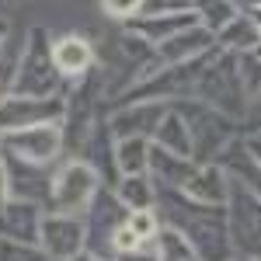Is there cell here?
Returning a JSON list of instances; mask_svg holds the SVG:
<instances>
[{
    "instance_id": "32",
    "label": "cell",
    "mask_w": 261,
    "mask_h": 261,
    "mask_svg": "<svg viewBox=\"0 0 261 261\" xmlns=\"http://www.w3.org/2000/svg\"><path fill=\"white\" fill-rule=\"evenodd\" d=\"M233 261H258V258H233Z\"/></svg>"
},
{
    "instance_id": "6",
    "label": "cell",
    "mask_w": 261,
    "mask_h": 261,
    "mask_svg": "<svg viewBox=\"0 0 261 261\" xmlns=\"http://www.w3.org/2000/svg\"><path fill=\"white\" fill-rule=\"evenodd\" d=\"M63 150V129L60 122H42V125H24L0 133V153H11L32 164H53V157Z\"/></svg>"
},
{
    "instance_id": "18",
    "label": "cell",
    "mask_w": 261,
    "mask_h": 261,
    "mask_svg": "<svg viewBox=\"0 0 261 261\" xmlns=\"http://www.w3.org/2000/svg\"><path fill=\"white\" fill-rule=\"evenodd\" d=\"M157 146L161 150H167V153H174V157H192V136H188V125L181 122V115L174 112V108H167L164 112L161 125H157Z\"/></svg>"
},
{
    "instance_id": "7",
    "label": "cell",
    "mask_w": 261,
    "mask_h": 261,
    "mask_svg": "<svg viewBox=\"0 0 261 261\" xmlns=\"http://www.w3.org/2000/svg\"><path fill=\"white\" fill-rule=\"evenodd\" d=\"M66 119V105L63 98H0V133L24 129V125H42V122H63Z\"/></svg>"
},
{
    "instance_id": "1",
    "label": "cell",
    "mask_w": 261,
    "mask_h": 261,
    "mask_svg": "<svg viewBox=\"0 0 261 261\" xmlns=\"http://www.w3.org/2000/svg\"><path fill=\"white\" fill-rule=\"evenodd\" d=\"M56 87H60V73H56V66H53L49 32L35 24V28L24 35V49H21L11 94H21V98H53Z\"/></svg>"
},
{
    "instance_id": "15",
    "label": "cell",
    "mask_w": 261,
    "mask_h": 261,
    "mask_svg": "<svg viewBox=\"0 0 261 261\" xmlns=\"http://www.w3.org/2000/svg\"><path fill=\"white\" fill-rule=\"evenodd\" d=\"M192 24H199V18L192 11H164V14H150V18L129 21V32L146 39V42H164V39H171L174 32H185Z\"/></svg>"
},
{
    "instance_id": "9",
    "label": "cell",
    "mask_w": 261,
    "mask_h": 261,
    "mask_svg": "<svg viewBox=\"0 0 261 261\" xmlns=\"http://www.w3.org/2000/svg\"><path fill=\"white\" fill-rule=\"evenodd\" d=\"M39 244H42V251H45L49 261H66V258H73V254H81V247H84L81 216H63V213L42 216Z\"/></svg>"
},
{
    "instance_id": "31",
    "label": "cell",
    "mask_w": 261,
    "mask_h": 261,
    "mask_svg": "<svg viewBox=\"0 0 261 261\" xmlns=\"http://www.w3.org/2000/svg\"><path fill=\"white\" fill-rule=\"evenodd\" d=\"M4 39H7V24L0 21V45H4Z\"/></svg>"
},
{
    "instance_id": "28",
    "label": "cell",
    "mask_w": 261,
    "mask_h": 261,
    "mask_svg": "<svg viewBox=\"0 0 261 261\" xmlns=\"http://www.w3.org/2000/svg\"><path fill=\"white\" fill-rule=\"evenodd\" d=\"M230 4H233V11H244V14L258 18V0H230Z\"/></svg>"
},
{
    "instance_id": "23",
    "label": "cell",
    "mask_w": 261,
    "mask_h": 261,
    "mask_svg": "<svg viewBox=\"0 0 261 261\" xmlns=\"http://www.w3.org/2000/svg\"><path fill=\"white\" fill-rule=\"evenodd\" d=\"M21 49H24V45H21ZM21 49L14 45V42H7V39H4V45H0V98H7V91H11V84H14Z\"/></svg>"
},
{
    "instance_id": "30",
    "label": "cell",
    "mask_w": 261,
    "mask_h": 261,
    "mask_svg": "<svg viewBox=\"0 0 261 261\" xmlns=\"http://www.w3.org/2000/svg\"><path fill=\"white\" fill-rule=\"evenodd\" d=\"M66 261H98V258H91V254H84V251H81V254H73V258H66Z\"/></svg>"
},
{
    "instance_id": "4",
    "label": "cell",
    "mask_w": 261,
    "mask_h": 261,
    "mask_svg": "<svg viewBox=\"0 0 261 261\" xmlns=\"http://www.w3.org/2000/svg\"><path fill=\"white\" fill-rule=\"evenodd\" d=\"M98 167H91L87 161H70L63 164L60 171H56V178H53V188H49V209L53 213H63V216H81L84 209L91 205L94 199V192H98Z\"/></svg>"
},
{
    "instance_id": "21",
    "label": "cell",
    "mask_w": 261,
    "mask_h": 261,
    "mask_svg": "<svg viewBox=\"0 0 261 261\" xmlns=\"http://www.w3.org/2000/svg\"><path fill=\"white\" fill-rule=\"evenodd\" d=\"M185 4H188V11H192V14L199 18L202 28H209L213 35H216L223 24H226V21L237 14L230 0H185Z\"/></svg>"
},
{
    "instance_id": "25",
    "label": "cell",
    "mask_w": 261,
    "mask_h": 261,
    "mask_svg": "<svg viewBox=\"0 0 261 261\" xmlns=\"http://www.w3.org/2000/svg\"><path fill=\"white\" fill-rule=\"evenodd\" d=\"M125 226H129L140 241H150V237L157 233V216H153V209H133L129 220H125Z\"/></svg>"
},
{
    "instance_id": "19",
    "label": "cell",
    "mask_w": 261,
    "mask_h": 261,
    "mask_svg": "<svg viewBox=\"0 0 261 261\" xmlns=\"http://www.w3.org/2000/svg\"><path fill=\"white\" fill-rule=\"evenodd\" d=\"M115 199L133 213V209H150L157 202V192H153L146 174H122L119 188H115Z\"/></svg>"
},
{
    "instance_id": "16",
    "label": "cell",
    "mask_w": 261,
    "mask_h": 261,
    "mask_svg": "<svg viewBox=\"0 0 261 261\" xmlns=\"http://www.w3.org/2000/svg\"><path fill=\"white\" fill-rule=\"evenodd\" d=\"M146 171H153L157 181H164V188H181L188 181V174L195 171V164L161 150L157 143H150V150H146Z\"/></svg>"
},
{
    "instance_id": "14",
    "label": "cell",
    "mask_w": 261,
    "mask_h": 261,
    "mask_svg": "<svg viewBox=\"0 0 261 261\" xmlns=\"http://www.w3.org/2000/svg\"><path fill=\"white\" fill-rule=\"evenodd\" d=\"M91 63H94V49H91V42L81 39V35H63V39L53 45V66H56L60 77L77 81L81 73L91 70Z\"/></svg>"
},
{
    "instance_id": "13",
    "label": "cell",
    "mask_w": 261,
    "mask_h": 261,
    "mask_svg": "<svg viewBox=\"0 0 261 261\" xmlns=\"http://www.w3.org/2000/svg\"><path fill=\"white\" fill-rule=\"evenodd\" d=\"M178 192H185L192 202H199V205H223L226 202V174H223L216 164H202L195 167L188 181L181 185Z\"/></svg>"
},
{
    "instance_id": "29",
    "label": "cell",
    "mask_w": 261,
    "mask_h": 261,
    "mask_svg": "<svg viewBox=\"0 0 261 261\" xmlns=\"http://www.w3.org/2000/svg\"><path fill=\"white\" fill-rule=\"evenodd\" d=\"M7 202V178H4V157H0V209Z\"/></svg>"
},
{
    "instance_id": "5",
    "label": "cell",
    "mask_w": 261,
    "mask_h": 261,
    "mask_svg": "<svg viewBox=\"0 0 261 261\" xmlns=\"http://www.w3.org/2000/svg\"><path fill=\"white\" fill-rule=\"evenodd\" d=\"M195 91L209 108H216L223 115H241L244 84H241V73H237L233 53H223L216 63H205L199 81H195Z\"/></svg>"
},
{
    "instance_id": "2",
    "label": "cell",
    "mask_w": 261,
    "mask_h": 261,
    "mask_svg": "<svg viewBox=\"0 0 261 261\" xmlns=\"http://www.w3.org/2000/svg\"><path fill=\"white\" fill-rule=\"evenodd\" d=\"M223 220L230 251H237L241 258H258V192L237 178H226Z\"/></svg>"
},
{
    "instance_id": "8",
    "label": "cell",
    "mask_w": 261,
    "mask_h": 261,
    "mask_svg": "<svg viewBox=\"0 0 261 261\" xmlns=\"http://www.w3.org/2000/svg\"><path fill=\"white\" fill-rule=\"evenodd\" d=\"M4 157V178H7V199H21V202H49V188H53V174L49 164H32L0 153Z\"/></svg>"
},
{
    "instance_id": "12",
    "label": "cell",
    "mask_w": 261,
    "mask_h": 261,
    "mask_svg": "<svg viewBox=\"0 0 261 261\" xmlns=\"http://www.w3.org/2000/svg\"><path fill=\"white\" fill-rule=\"evenodd\" d=\"M39 205L35 202L7 199L0 209V237L14 244H39Z\"/></svg>"
},
{
    "instance_id": "3",
    "label": "cell",
    "mask_w": 261,
    "mask_h": 261,
    "mask_svg": "<svg viewBox=\"0 0 261 261\" xmlns=\"http://www.w3.org/2000/svg\"><path fill=\"white\" fill-rule=\"evenodd\" d=\"M167 105H174V112L181 115V122L188 125L192 157L213 161L223 146L230 143V133H233L230 115H223V112L209 108V105H192V101H167Z\"/></svg>"
},
{
    "instance_id": "11",
    "label": "cell",
    "mask_w": 261,
    "mask_h": 261,
    "mask_svg": "<svg viewBox=\"0 0 261 261\" xmlns=\"http://www.w3.org/2000/svg\"><path fill=\"white\" fill-rule=\"evenodd\" d=\"M213 32L209 28H202V24H192V28H185V32H174L171 39L157 42V63L161 66H178V63H188L202 56V53H209L213 49Z\"/></svg>"
},
{
    "instance_id": "26",
    "label": "cell",
    "mask_w": 261,
    "mask_h": 261,
    "mask_svg": "<svg viewBox=\"0 0 261 261\" xmlns=\"http://www.w3.org/2000/svg\"><path fill=\"white\" fill-rule=\"evenodd\" d=\"M101 7H105V14L115 21H129L136 18V11L146 7V0H101Z\"/></svg>"
},
{
    "instance_id": "24",
    "label": "cell",
    "mask_w": 261,
    "mask_h": 261,
    "mask_svg": "<svg viewBox=\"0 0 261 261\" xmlns=\"http://www.w3.org/2000/svg\"><path fill=\"white\" fill-rule=\"evenodd\" d=\"M0 261H49V258L35 244H14L0 237Z\"/></svg>"
},
{
    "instance_id": "20",
    "label": "cell",
    "mask_w": 261,
    "mask_h": 261,
    "mask_svg": "<svg viewBox=\"0 0 261 261\" xmlns=\"http://www.w3.org/2000/svg\"><path fill=\"white\" fill-rule=\"evenodd\" d=\"M146 150H150V140H143V136L119 140L115 150H112L115 167H119L122 174H146Z\"/></svg>"
},
{
    "instance_id": "17",
    "label": "cell",
    "mask_w": 261,
    "mask_h": 261,
    "mask_svg": "<svg viewBox=\"0 0 261 261\" xmlns=\"http://www.w3.org/2000/svg\"><path fill=\"white\" fill-rule=\"evenodd\" d=\"M213 39L220 42L226 53H251V49H258V18H251V14H233Z\"/></svg>"
},
{
    "instance_id": "27",
    "label": "cell",
    "mask_w": 261,
    "mask_h": 261,
    "mask_svg": "<svg viewBox=\"0 0 261 261\" xmlns=\"http://www.w3.org/2000/svg\"><path fill=\"white\" fill-rule=\"evenodd\" d=\"M140 244L143 241L129 230V226H125V223H119V226L112 230V247H115V254H136V251H140Z\"/></svg>"
},
{
    "instance_id": "10",
    "label": "cell",
    "mask_w": 261,
    "mask_h": 261,
    "mask_svg": "<svg viewBox=\"0 0 261 261\" xmlns=\"http://www.w3.org/2000/svg\"><path fill=\"white\" fill-rule=\"evenodd\" d=\"M164 112H167V101H140V105H125L122 112H115L112 119H108V133L112 136H143V140H150L153 133H157V125H161Z\"/></svg>"
},
{
    "instance_id": "22",
    "label": "cell",
    "mask_w": 261,
    "mask_h": 261,
    "mask_svg": "<svg viewBox=\"0 0 261 261\" xmlns=\"http://www.w3.org/2000/svg\"><path fill=\"white\" fill-rule=\"evenodd\" d=\"M153 261H195V254L178 230L167 226V230L153 233Z\"/></svg>"
}]
</instances>
